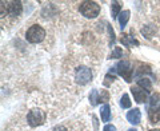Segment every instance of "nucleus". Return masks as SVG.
<instances>
[{
  "instance_id": "obj_1",
  "label": "nucleus",
  "mask_w": 160,
  "mask_h": 131,
  "mask_svg": "<svg viewBox=\"0 0 160 131\" xmlns=\"http://www.w3.org/2000/svg\"><path fill=\"white\" fill-rule=\"evenodd\" d=\"M148 118L151 123H158L160 120V94H155L149 99Z\"/></svg>"
},
{
  "instance_id": "obj_2",
  "label": "nucleus",
  "mask_w": 160,
  "mask_h": 131,
  "mask_svg": "<svg viewBox=\"0 0 160 131\" xmlns=\"http://www.w3.org/2000/svg\"><path fill=\"white\" fill-rule=\"evenodd\" d=\"M79 11L88 19L96 18L100 13V6L96 2H83L79 6Z\"/></svg>"
},
{
  "instance_id": "obj_3",
  "label": "nucleus",
  "mask_w": 160,
  "mask_h": 131,
  "mask_svg": "<svg viewBox=\"0 0 160 131\" xmlns=\"http://www.w3.org/2000/svg\"><path fill=\"white\" fill-rule=\"evenodd\" d=\"M46 38V31H44L43 27L38 26V24H33L27 29L26 34V39L28 40L29 43H40L42 40Z\"/></svg>"
},
{
  "instance_id": "obj_4",
  "label": "nucleus",
  "mask_w": 160,
  "mask_h": 131,
  "mask_svg": "<svg viewBox=\"0 0 160 131\" xmlns=\"http://www.w3.org/2000/svg\"><path fill=\"white\" fill-rule=\"evenodd\" d=\"M116 71L120 76H123V79L126 80L127 83H129L132 80V72H133V68H132V64L128 62V60H122L116 64Z\"/></svg>"
},
{
  "instance_id": "obj_5",
  "label": "nucleus",
  "mask_w": 160,
  "mask_h": 131,
  "mask_svg": "<svg viewBox=\"0 0 160 131\" xmlns=\"http://www.w3.org/2000/svg\"><path fill=\"white\" fill-rule=\"evenodd\" d=\"M27 120L31 127H38V126H42L46 122V114L42 110H38V108L31 110L27 115Z\"/></svg>"
},
{
  "instance_id": "obj_6",
  "label": "nucleus",
  "mask_w": 160,
  "mask_h": 131,
  "mask_svg": "<svg viewBox=\"0 0 160 131\" xmlns=\"http://www.w3.org/2000/svg\"><path fill=\"white\" fill-rule=\"evenodd\" d=\"M75 79H76L78 84H87L88 82L92 80V71L86 66H82V67L76 68V72H75Z\"/></svg>"
},
{
  "instance_id": "obj_7",
  "label": "nucleus",
  "mask_w": 160,
  "mask_h": 131,
  "mask_svg": "<svg viewBox=\"0 0 160 131\" xmlns=\"http://www.w3.org/2000/svg\"><path fill=\"white\" fill-rule=\"evenodd\" d=\"M11 15V16H19L23 11V6L20 2H2V12Z\"/></svg>"
},
{
  "instance_id": "obj_8",
  "label": "nucleus",
  "mask_w": 160,
  "mask_h": 131,
  "mask_svg": "<svg viewBox=\"0 0 160 131\" xmlns=\"http://www.w3.org/2000/svg\"><path fill=\"white\" fill-rule=\"evenodd\" d=\"M131 92L133 95L135 100L138 103H146L147 102V91H144L143 88L140 87H132L131 88Z\"/></svg>"
},
{
  "instance_id": "obj_9",
  "label": "nucleus",
  "mask_w": 160,
  "mask_h": 131,
  "mask_svg": "<svg viewBox=\"0 0 160 131\" xmlns=\"http://www.w3.org/2000/svg\"><path fill=\"white\" fill-rule=\"evenodd\" d=\"M140 119H142V113H140L139 108H133L127 113V120L131 124H139Z\"/></svg>"
},
{
  "instance_id": "obj_10",
  "label": "nucleus",
  "mask_w": 160,
  "mask_h": 131,
  "mask_svg": "<svg viewBox=\"0 0 160 131\" xmlns=\"http://www.w3.org/2000/svg\"><path fill=\"white\" fill-rule=\"evenodd\" d=\"M138 87L146 90L147 92H151V90H152V83H151V80L147 79V78H139V79H138Z\"/></svg>"
},
{
  "instance_id": "obj_11",
  "label": "nucleus",
  "mask_w": 160,
  "mask_h": 131,
  "mask_svg": "<svg viewBox=\"0 0 160 131\" xmlns=\"http://www.w3.org/2000/svg\"><path fill=\"white\" fill-rule=\"evenodd\" d=\"M119 24H120V28H122V31L124 28H126L127 26V23H128V20H129V11L128 9H126V11H123V12H120L119 15Z\"/></svg>"
},
{
  "instance_id": "obj_12",
  "label": "nucleus",
  "mask_w": 160,
  "mask_h": 131,
  "mask_svg": "<svg viewBox=\"0 0 160 131\" xmlns=\"http://www.w3.org/2000/svg\"><path fill=\"white\" fill-rule=\"evenodd\" d=\"M122 43L127 47H131V46H133V44L135 46H139V42L132 36V35H126V34H124L123 38H122Z\"/></svg>"
},
{
  "instance_id": "obj_13",
  "label": "nucleus",
  "mask_w": 160,
  "mask_h": 131,
  "mask_svg": "<svg viewBox=\"0 0 160 131\" xmlns=\"http://www.w3.org/2000/svg\"><path fill=\"white\" fill-rule=\"evenodd\" d=\"M100 117H102L103 122H108L111 119V107L108 104H104L102 110H100Z\"/></svg>"
},
{
  "instance_id": "obj_14",
  "label": "nucleus",
  "mask_w": 160,
  "mask_h": 131,
  "mask_svg": "<svg viewBox=\"0 0 160 131\" xmlns=\"http://www.w3.org/2000/svg\"><path fill=\"white\" fill-rule=\"evenodd\" d=\"M100 102V97H99V92L96 88H93L91 94H89V103H91L92 106H96L98 103Z\"/></svg>"
},
{
  "instance_id": "obj_15",
  "label": "nucleus",
  "mask_w": 160,
  "mask_h": 131,
  "mask_svg": "<svg viewBox=\"0 0 160 131\" xmlns=\"http://www.w3.org/2000/svg\"><path fill=\"white\" fill-rule=\"evenodd\" d=\"M120 9H122V6H120L119 2H112L111 4V11H112V18L116 19L120 15Z\"/></svg>"
},
{
  "instance_id": "obj_16",
  "label": "nucleus",
  "mask_w": 160,
  "mask_h": 131,
  "mask_svg": "<svg viewBox=\"0 0 160 131\" xmlns=\"http://www.w3.org/2000/svg\"><path fill=\"white\" fill-rule=\"evenodd\" d=\"M153 32H155V27H152V26H144V27L142 28V34H143L147 39H151L152 35H153Z\"/></svg>"
},
{
  "instance_id": "obj_17",
  "label": "nucleus",
  "mask_w": 160,
  "mask_h": 131,
  "mask_svg": "<svg viewBox=\"0 0 160 131\" xmlns=\"http://www.w3.org/2000/svg\"><path fill=\"white\" fill-rule=\"evenodd\" d=\"M120 106H122L123 108H129L131 107V100H129V97L127 94H124L122 99H120Z\"/></svg>"
},
{
  "instance_id": "obj_18",
  "label": "nucleus",
  "mask_w": 160,
  "mask_h": 131,
  "mask_svg": "<svg viewBox=\"0 0 160 131\" xmlns=\"http://www.w3.org/2000/svg\"><path fill=\"white\" fill-rule=\"evenodd\" d=\"M123 56V51H122V48L120 47H115V50L112 51V54H111V59H118V58H122Z\"/></svg>"
},
{
  "instance_id": "obj_19",
  "label": "nucleus",
  "mask_w": 160,
  "mask_h": 131,
  "mask_svg": "<svg viewBox=\"0 0 160 131\" xmlns=\"http://www.w3.org/2000/svg\"><path fill=\"white\" fill-rule=\"evenodd\" d=\"M107 29H108V34H109V46H112V44L115 43V32H113V29L109 24H107Z\"/></svg>"
},
{
  "instance_id": "obj_20",
  "label": "nucleus",
  "mask_w": 160,
  "mask_h": 131,
  "mask_svg": "<svg viewBox=\"0 0 160 131\" xmlns=\"http://www.w3.org/2000/svg\"><path fill=\"white\" fill-rule=\"evenodd\" d=\"M106 82H104V84H106V86H109V83H111V82H113V80H115V76H113V75H112V76H111V74H107L106 75Z\"/></svg>"
},
{
  "instance_id": "obj_21",
  "label": "nucleus",
  "mask_w": 160,
  "mask_h": 131,
  "mask_svg": "<svg viewBox=\"0 0 160 131\" xmlns=\"http://www.w3.org/2000/svg\"><path fill=\"white\" fill-rule=\"evenodd\" d=\"M103 131H116V127L112 126V124H106L104 126V128H103Z\"/></svg>"
},
{
  "instance_id": "obj_22",
  "label": "nucleus",
  "mask_w": 160,
  "mask_h": 131,
  "mask_svg": "<svg viewBox=\"0 0 160 131\" xmlns=\"http://www.w3.org/2000/svg\"><path fill=\"white\" fill-rule=\"evenodd\" d=\"M108 100V92L103 91V95H100V102H107Z\"/></svg>"
},
{
  "instance_id": "obj_23",
  "label": "nucleus",
  "mask_w": 160,
  "mask_h": 131,
  "mask_svg": "<svg viewBox=\"0 0 160 131\" xmlns=\"http://www.w3.org/2000/svg\"><path fill=\"white\" fill-rule=\"evenodd\" d=\"M53 131H67V130L64 128L63 126H58V127H55V128H53Z\"/></svg>"
},
{
  "instance_id": "obj_24",
  "label": "nucleus",
  "mask_w": 160,
  "mask_h": 131,
  "mask_svg": "<svg viewBox=\"0 0 160 131\" xmlns=\"http://www.w3.org/2000/svg\"><path fill=\"white\" fill-rule=\"evenodd\" d=\"M128 131H136V130H135V128H131V130H128Z\"/></svg>"
},
{
  "instance_id": "obj_25",
  "label": "nucleus",
  "mask_w": 160,
  "mask_h": 131,
  "mask_svg": "<svg viewBox=\"0 0 160 131\" xmlns=\"http://www.w3.org/2000/svg\"><path fill=\"white\" fill-rule=\"evenodd\" d=\"M151 131H160V130H151Z\"/></svg>"
}]
</instances>
